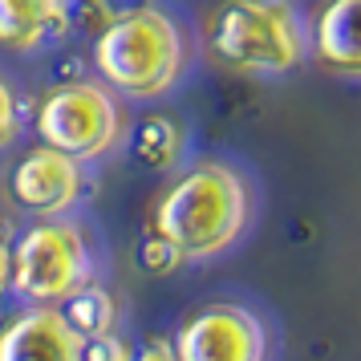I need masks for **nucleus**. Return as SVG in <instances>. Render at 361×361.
<instances>
[{"label":"nucleus","mask_w":361,"mask_h":361,"mask_svg":"<svg viewBox=\"0 0 361 361\" xmlns=\"http://www.w3.org/2000/svg\"><path fill=\"white\" fill-rule=\"evenodd\" d=\"M247 219H252L247 179L219 159H199L183 166L159 191L150 212V231L166 240L187 264L224 256L244 235Z\"/></svg>","instance_id":"f257e3e1"},{"label":"nucleus","mask_w":361,"mask_h":361,"mask_svg":"<svg viewBox=\"0 0 361 361\" xmlns=\"http://www.w3.org/2000/svg\"><path fill=\"white\" fill-rule=\"evenodd\" d=\"M183 66H187V45H183L179 25L175 17L150 4L110 17L94 37V69L102 85L134 102L175 90Z\"/></svg>","instance_id":"f03ea898"},{"label":"nucleus","mask_w":361,"mask_h":361,"mask_svg":"<svg viewBox=\"0 0 361 361\" xmlns=\"http://www.w3.org/2000/svg\"><path fill=\"white\" fill-rule=\"evenodd\" d=\"M207 53L235 73L280 78L305 61L309 37L288 0H224L207 20Z\"/></svg>","instance_id":"7ed1b4c3"},{"label":"nucleus","mask_w":361,"mask_h":361,"mask_svg":"<svg viewBox=\"0 0 361 361\" xmlns=\"http://www.w3.org/2000/svg\"><path fill=\"white\" fill-rule=\"evenodd\" d=\"M85 284H94V260L78 224L41 219L20 231L13 244V288L33 309H57Z\"/></svg>","instance_id":"20e7f679"},{"label":"nucleus","mask_w":361,"mask_h":361,"mask_svg":"<svg viewBox=\"0 0 361 361\" xmlns=\"http://www.w3.org/2000/svg\"><path fill=\"white\" fill-rule=\"evenodd\" d=\"M122 134V110H118L114 94L102 82H69L45 94L37 106V138L41 147H53L90 163L110 154Z\"/></svg>","instance_id":"39448f33"},{"label":"nucleus","mask_w":361,"mask_h":361,"mask_svg":"<svg viewBox=\"0 0 361 361\" xmlns=\"http://www.w3.org/2000/svg\"><path fill=\"white\" fill-rule=\"evenodd\" d=\"M171 349L179 361H264L268 337L252 309L235 300H212L183 317Z\"/></svg>","instance_id":"423d86ee"},{"label":"nucleus","mask_w":361,"mask_h":361,"mask_svg":"<svg viewBox=\"0 0 361 361\" xmlns=\"http://www.w3.org/2000/svg\"><path fill=\"white\" fill-rule=\"evenodd\" d=\"M82 191H85L82 163L53 147L25 150L17 163L8 166V199L37 219H61L82 199Z\"/></svg>","instance_id":"0eeeda50"},{"label":"nucleus","mask_w":361,"mask_h":361,"mask_svg":"<svg viewBox=\"0 0 361 361\" xmlns=\"http://www.w3.org/2000/svg\"><path fill=\"white\" fill-rule=\"evenodd\" d=\"M0 361H82V337L61 309H29L0 329Z\"/></svg>","instance_id":"6e6552de"},{"label":"nucleus","mask_w":361,"mask_h":361,"mask_svg":"<svg viewBox=\"0 0 361 361\" xmlns=\"http://www.w3.org/2000/svg\"><path fill=\"white\" fill-rule=\"evenodd\" d=\"M317 66L337 78H361V0H325L309 25Z\"/></svg>","instance_id":"1a4fd4ad"},{"label":"nucleus","mask_w":361,"mask_h":361,"mask_svg":"<svg viewBox=\"0 0 361 361\" xmlns=\"http://www.w3.org/2000/svg\"><path fill=\"white\" fill-rule=\"evenodd\" d=\"M66 0H0V45L13 53H33L66 29Z\"/></svg>","instance_id":"9d476101"},{"label":"nucleus","mask_w":361,"mask_h":361,"mask_svg":"<svg viewBox=\"0 0 361 361\" xmlns=\"http://www.w3.org/2000/svg\"><path fill=\"white\" fill-rule=\"evenodd\" d=\"M130 150L134 159L142 166H150V171H171L183 159V150H187V130H183L179 118L171 114H147L134 126Z\"/></svg>","instance_id":"9b49d317"},{"label":"nucleus","mask_w":361,"mask_h":361,"mask_svg":"<svg viewBox=\"0 0 361 361\" xmlns=\"http://www.w3.org/2000/svg\"><path fill=\"white\" fill-rule=\"evenodd\" d=\"M61 312H66L69 329H73L82 341H94V337H106V333H114V321H118L114 296L106 293L102 284H85L78 296H69Z\"/></svg>","instance_id":"f8f14e48"},{"label":"nucleus","mask_w":361,"mask_h":361,"mask_svg":"<svg viewBox=\"0 0 361 361\" xmlns=\"http://www.w3.org/2000/svg\"><path fill=\"white\" fill-rule=\"evenodd\" d=\"M179 264H183L179 252L166 244V240H159V235L150 231L147 244H142V268H147V272H175Z\"/></svg>","instance_id":"ddd939ff"},{"label":"nucleus","mask_w":361,"mask_h":361,"mask_svg":"<svg viewBox=\"0 0 361 361\" xmlns=\"http://www.w3.org/2000/svg\"><path fill=\"white\" fill-rule=\"evenodd\" d=\"M82 361H134L130 345L106 333V337H94V341H82Z\"/></svg>","instance_id":"4468645a"},{"label":"nucleus","mask_w":361,"mask_h":361,"mask_svg":"<svg viewBox=\"0 0 361 361\" xmlns=\"http://www.w3.org/2000/svg\"><path fill=\"white\" fill-rule=\"evenodd\" d=\"M20 130V110H17V94L13 85L0 78V147H8Z\"/></svg>","instance_id":"2eb2a0df"},{"label":"nucleus","mask_w":361,"mask_h":361,"mask_svg":"<svg viewBox=\"0 0 361 361\" xmlns=\"http://www.w3.org/2000/svg\"><path fill=\"white\" fill-rule=\"evenodd\" d=\"M134 361H179V357H175V349H171L166 341H147L138 353H134Z\"/></svg>","instance_id":"dca6fc26"},{"label":"nucleus","mask_w":361,"mask_h":361,"mask_svg":"<svg viewBox=\"0 0 361 361\" xmlns=\"http://www.w3.org/2000/svg\"><path fill=\"white\" fill-rule=\"evenodd\" d=\"M13 288V247L0 244V296Z\"/></svg>","instance_id":"f3484780"}]
</instances>
